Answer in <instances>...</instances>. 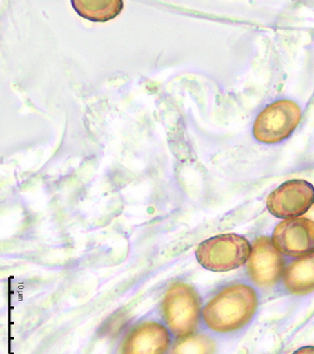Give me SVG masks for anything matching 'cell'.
I'll use <instances>...</instances> for the list:
<instances>
[{
	"mask_svg": "<svg viewBox=\"0 0 314 354\" xmlns=\"http://www.w3.org/2000/svg\"><path fill=\"white\" fill-rule=\"evenodd\" d=\"M258 306V295L251 286L230 284L208 301L202 311L203 319L213 332L233 333L251 322Z\"/></svg>",
	"mask_w": 314,
	"mask_h": 354,
	"instance_id": "1",
	"label": "cell"
},
{
	"mask_svg": "<svg viewBox=\"0 0 314 354\" xmlns=\"http://www.w3.org/2000/svg\"><path fill=\"white\" fill-rule=\"evenodd\" d=\"M161 310L170 330L177 337H188L193 335L199 325L202 298L190 284L176 281L164 294Z\"/></svg>",
	"mask_w": 314,
	"mask_h": 354,
	"instance_id": "2",
	"label": "cell"
},
{
	"mask_svg": "<svg viewBox=\"0 0 314 354\" xmlns=\"http://www.w3.org/2000/svg\"><path fill=\"white\" fill-rule=\"evenodd\" d=\"M251 245L235 234H219L198 245L195 257L200 266L213 272H228L241 268L248 260Z\"/></svg>",
	"mask_w": 314,
	"mask_h": 354,
	"instance_id": "3",
	"label": "cell"
},
{
	"mask_svg": "<svg viewBox=\"0 0 314 354\" xmlns=\"http://www.w3.org/2000/svg\"><path fill=\"white\" fill-rule=\"evenodd\" d=\"M302 113L297 103L289 100H277L257 118L253 134L257 140L275 144L288 138L300 123Z\"/></svg>",
	"mask_w": 314,
	"mask_h": 354,
	"instance_id": "4",
	"label": "cell"
},
{
	"mask_svg": "<svg viewBox=\"0 0 314 354\" xmlns=\"http://www.w3.org/2000/svg\"><path fill=\"white\" fill-rule=\"evenodd\" d=\"M266 204L275 218H300L313 207V185L304 180H288L270 194Z\"/></svg>",
	"mask_w": 314,
	"mask_h": 354,
	"instance_id": "5",
	"label": "cell"
},
{
	"mask_svg": "<svg viewBox=\"0 0 314 354\" xmlns=\"http://www.w3.org/2000/svg\"><path fill=\"white\" fill-rule=\"evenodd\" d=\"M284 268L282 252L272 239L261 236L255 240L247 260V272L254 283L262 288H273L282 277Z\"/></svg>",
	"mask_w": 314,
	"mask_h": 354,
	"instance_id": "6",
	"label": "cell"
},
{
	"mask_svg": "<svg viewBox=\"0 0 314 354\" xmlns=\"http://www.w3.org/2000/svg\"><path fill=\"white\" fill-rule=\"evenodd\" d=\"M272 241L287 257L311 254L314 252V221L305 216L280 222L273 232Z\"/></svg>",
	"mask_w": 314,
	"mask_h": 354,
	"instance_id": "7",
	"label": "cell"
},
{
	"mask_svg": "<svg viewBox=\"0 0 314 354\" xmlns=\"http://www.w3.org/2000/svg\"><path fill=\"white\" fill-rule=\"evenodd\" d=\"M171 337L168 329L159 322L139 323L128 333L121 345V354H166Z\"/></svg>",
	"mask_w": 314,
	"mask_h": 354,
	"instance_id": "8",
	"label": "cell"
},
{
	"mask_svg": "<svg viewBox=\"0 0 314 354\" xmlns=\"http://www.w3.org/2000/svg\"><path fill=\"white\" fill-rule=\"evenodd\" d=\"M285 288L293 295L303 296L314 291V252L291 263L283 274Z\"/></svg>",
	"mask_w": 314,
	"mask_h": 354,
	"instance_id": "9",
	"label": "cell"
},
{
	"mask_svg": "<svg viewBox=\"0 0 314 354\" xmlns=\"http://www.w3.org/2000/svg\"><path fill=\"white\" fill-rule=\"evenodd\" d=\"M81 17L92 21H106L117 17L123 7L120 0H78L72 1Z\"/></svg>",
	"mask_w": 314,
	"mask_h": 354,
	"instance_id": "10",
	"label": "cell"
},
{
	"mask_svg": "<svg viewBox=\"0 0 314 354\" xmlns=\"http://www.w3.org/2000/svg\"><path fill=\"white\" fill-rule=\"evenodd\" d=\"M216 344L206 335H191L180 338L170 354H215Z\"/></svg>",
	"mask_w": 314,
	"mask_h": 354,
	"instance_id": "11",
	"label": "cell"
},
{
	"mask_svg": "<svg viewBox=\"0 0 314 354\" xmlns=\"http://www.w3.org/2000/svg\"><path fill=\"white\" fill-rule=\"evenodd\" d=\"M293 354H314V347L308 346V347L300 348Z\"/></svg>",
	"mask_w": 314,
	"mask_h": 354,
	"instance_id": "12",
	"label": "cell"
},
{
	"mask_svg": "<svg viewBox=\"0 0 314 354\" xmlns=\"http://www.w3.org/2000/svg\"><path fill=\"white\" fill-rule=\"evenodd\" d=\"M306 218L313 219L314 221V206L313 208H311V210L308 212L307 216H306Z\"/></svg>",
	"mask_w": 314,
	"mask_h": 354,
	"instance_id": "13",
	"label": "cell"
}]
</instances>
